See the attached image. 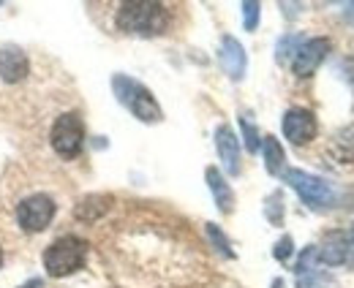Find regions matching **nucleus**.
<instances>
[{
  "instance_id": "9",
  "label": "nucleus",
  "mask_w": 354,
  "mask_h": 288,
  "mask_svg": "<svg viewBox=\"0 0 354 288\" xmlns=\"http://www.w3.org/2000/svg\"><path fill=\"white\" fill-rule=\"evenodd\" d=\"M28 74H30L28 55L19 46H14V44L0 46V79L8 84H17L22 82V79H28Z\"/></svg>"
},
{
  "instance_id": "24",
  "label": "nucleus",
  "mask_w": 354,
  "mask_h": 288,
  "mask_svg": "<svg viewBox=\"0 0 354 288\" xmlns=\"http://www.w3.org/2000/svg\"><path fill=\"white\" fill-rule=\"evenodd\" d=\"M292 253H295V242H292V237H281V240L275 242V247H272V256H275L278 261H286Z\"/></svg>"
},
{
  "instance_id": "21",
  "label": "nucleus",
  "mask_w": 354,
  "mask_h": 288,
  "mask_svg": "<svg viewBox=\"0 0 354 288\" xmlns=\"http://www.w3.org/2000/svg\"><path fill=\"white\" fill-rule=\"evenodd\" d=\"M265 215H267V220L275 223V226L283 220V196H281V191H275L272 196H267Z\"/></svg>"
},
{
  "instance_id": "22",
  "label": "nucleus",
  "mask_w": 354,
  "mask_h": 288,
  "mask_svg": "<svg viewBox=\"0 0 354 288\" xmlns=\"http://www.w3.org/2000/svg\"><path fill=\"white\" fill-rule=\"evenodd\" d=\"M259 17H262V6L259 3H243V25H245V30H257Z\"/></svg>"
},
{
  "instance_id": "20",
  "label": "nucleus",
  "mask_w": 354,
  "mask_h": 288,
  "mask_svg": "<svg viewBox=\"0 0 354 288\" xmlns=\"http://www.w3.org/2000/svg\"><path fill=\"white\" fill-rule=\"evenodd\" d=\"M300 44H303L300 36H283V39L278 41V49H275L278 63H292V57H295V52H297Z\"/></svg>"
},
{
  "instance_id": "25",
  "label": "nucleus",
  "mask_w": 354,
  "mask_h": 288,
  "mask_svg": "<svg viewBox=\"0 0 354 288\" xmlns=\"http://www.w3.org/2000/svg\"><path fill=\"white\" fill-rule=\"evenodd\" d=\"M346 245H349V253H346V264L354 267V226L349 229V234H346Z\"/></svg>"
},
{
  "instance_id": "11",
  "label": "nucleus",
  "mask_w": 354,
  "mask_h": 288,
  "mask_svg": "<svg viewBox=\"0 0 354 288\" xmlns=\"http://www.w3.org/2000/svg\"><path fill=\"white\" fill-rule=\"evenodd\" d=\"M216 150H218V158H221L223 169L232 177H237L240 174V139L234 136V131L226 123L216 128Z\"/></svg>"
},
{
  "instance_id": "7",
  "label": "nucleus",
  "mask_w": 354,
  "mask_h": 288,
  "mask_svg": "<svg viewBox=\"0 0 354 288\" xmlns=\"http://www.w3.org/2000/svg\"><path fill=\"white\" fill-rule=\"evenodd\" d=\"M330 49H333V41L324 39V36L306 39V41L297 46L295 57H292V71H295V77H300V79L313 77L316 68H319V66L324 63V57L330 55Z\"/></svg>"
},
{
  "instance_id": "15",
  "label": "nucleus",
  "mask_w": 354,
  "mask_h": 288,
  "mask_svg": "<svg viewBox=\"0 0 354 288\" xmlns=\"http://www.w3.org/2000/svg\"><path fill=\"white\" fill-rule=\"evenodd\" d=\"M262 153H265V169L272 177H278L283 171V164H286V155H283L281 142L275 136H265L262 139Z\"/></svg>"
},
{
  "instance_id": "17",
  "label": "nucleus",
  "mask_w": 354,
  "mask_h": 288,
  "mask_svg": "<svg viewBox=\"0 0 354 288\" xmlns=\"http://www.w3.org/2000/svg\"><path fill=\"white\" fill-rule=\"evenodd\" d=\"M297 286L300 288H338V283H335L333 275H327V272H316V269H313V272L300 275Z\"/></svg>"
},
{
  "instance_id": "28",
  "label": "nucleus",
  "mask_w": 354,
  "mask_h": 288,
  "mask_svg": "<svg viewBox=\"0 0 354 288\" xmlns=\"http://www.w3.org/2000/svg\"><path fill=\"white\" fill-rule=\"evenodd\" d=\"M272 288H283V280H275V283H272Z\"/></svg>"
},
{
  "instance_id": "6",
  "label": "nucleus",
  "mask_w": 354,
  "mask_h": 288,
  "mask_svg": "<svg viewBox=\"0 0 354 288\" xmlns=\"http://www.w3.org/2000/svg\"><path fill=\"white\" fill-rule=\"evenodd\" d=\"M55 212H57V204H55L52 196L33 193V196H28L17 204V223L25 234H39V231L49 229Z\"/></svg>"
},
{
  "instance_id": "23",
  "label": "nucleus",
  "mask_w": 354,
  "mask_h": 288,
  "mask_svg": "<svg viewBox=\"0 0 354 288\" xmlns=\"http://www.w3.org/2000/svg\"><path fill=\"white\" fill-rule=\"evenodd\" d=\"M313 264H319V258H316V245L306 247V250H303V256L297 258V275L313 272Z\"/></svg>"
},
{
  "instance_id": "4",
  "label": "nucleus",
  "mask_w": 354,
  "mask_h": 288,
  "mask_svg": "<svg viewBox=\"0 0 354 288\" xmlns=\"http://www.w3.org/2000/svg\"><path fill=\"white\" fill-rule=\"evenodd\" d=\"M283 182L310 207V209H327L335 204V188L333 182H327L324 177H316L303 169H286L283 171Z\"/></svg>"
},
{
  "instance_id": "8",
  "label": "nucleus",
  "mask_w": 354,
  "mask_h": 288,
  "mask_svg": "<svg viewBox=\"0 0 354 288\" xmlns=\"http://www.w3.org/2000/svg\"><path fill=\"white\" fill-rule=\"evenodd\" d=\"M316 133H319V123H316V115L310 109H303V106L286 109V115H283V136L289 139V144L306 147L316 139Z\"/></svg>"
},
{
  "instance_id": "27",
  "label": "nucleus",
  "mask_w": 354,
  "mask_h": 288,
  "mask_svg": "<svg viewBox=\"0 0 354 288\" xmlns=\"http://www.w3.org/2000/svg\"><path fill=\"white\" fill-rule=\"evenodd\" d=\"M22 288H41V280H30V283H25Z\"/></svg>"
},
{
  "instance_id": "3",
  "label": "nucleus",
  "mask_w": 354,
  "mask_h": 288,
  "mask_svg": "<svg viewBox=\"0 0 354 288\" xmlns=\"http://www.w3.org/2000/svg\"><path fill=\"white\" fill-rule=\"evenodd\" d=\"M88 261V242L77 234L57 237L44 250V269L49 278H68L80 272Z\"/></svg>"
},
{
  "instance_id": "19",
  "label": "nucleus",
  "mask_w": 354,
  "mask_h": 288,
  "mask_svg": "<svg viewBox=\"0 0 354 288\" xmlns=\"http://www.w3.org/2000/svg\"><path fill=\"white\" fill-rule=\"evenodd\" d=\"M240 128H243V139H245V147H248V153H259V147H262L259 131H257V125L248 120V115H245V112L240 115Z\"/></svg>"
},
{
  "instance_id": "14",
  "label": "nucleus",
  "mask_w": 354,
  "mask_h": 288,
  "mask_svg": "<svg viewBox=\"0 0 354 288\" xmlns=\"http://www.w3.org/2000/svg\"><path fill=\"white\" fill-rule=\"evenodd\" d=\"M330 155L338 164H354V125H346V128H341V131L333 133Z\"/></svg>"
},
{
  "instance_id": "13",
  "label": "nucleus",
  "mask_w": 354,
  "mask_h": 288,
  "mask_svg": "<svg viewBox=\"0 0 354 288\" xmlns=\"http://www.w3.org/2000/svg\"><path fill=\"white\" fill-rule=\"evenodd\" d=\"M205 180H207V188H210V193H213V199H216V207L221 209L223 215H229V212L234 209V193H232L226 177H223L216 166H207V169H205Z\"/></svg>"
},
{
  "instance_id": "1",
  "label": "nucleus",
  "mask_w": 354,
  "mask_h": 288,
  "mask_svg": "<svg viewBox=\"0 0 354 288\" xmlns=\"http://www.w3.org/2000/svg\"><path fill=\"white\" fill-rule=\"evenodd\" d=\"M169 25V11L156 0H129L118 8V30L129 36H161Z\"/></svg>"
},
{
  "instance_id": "29",
  "label": "nucleus",
  "mask_w": 354,
  "mask_h": 288,
  "mask_svg": "<svg viewBox=\"0 0 354 288\" xmlns=\"http://www.w3.org/2000/svg\"><path fill=\"white\" fill-rule=\"evenodd\" d=\"M0 267H3V247H0Z\"/></svg>"
},
{
  "instance_id": "5",
  "label": "nucleus",
  "mask_w": 354,
  "mask_h": 288,
  "mask_svg": "<svg viewBox=\"0 0 354 288\" xmlns=\"http://www.w3.org/2000/svg\"><path fill=\"white\" fill-rule=\"evenodd\" d=\"M49 142H52V150H55L60 158H66V161L77 158L80 150H82V142H85L82 117H80L77 112L60 115V117L55 120V125H52V131H49Z\"/></svg>"
},
{
  "instance_id": "2",
  "label": "nucleus",
  "mask_w": 354,
  "mask_h": 288,
  "mask_svg": "<svg viewBox=\"0 0 354 288\" xmlns=\"http://www.w3.org/2000/svg\"><path fill=\"white\" fill-rule=\"evenodd\" d=\"M112 90H115V98L131 112L136 120H142V123H161L164 120V112H161L156 95L142 82H136L126 74H115L112 77Z\"/></svg>"
},
{
  "instance_id": "16",
  "label": "nucleus",
  "mask_w": 354,
  "mask_h": 288,
  "mask_svg": "<svg viewBox=\"0 0 354 288\" xmlns=\"http://www.w3.org/2000/svg\"><path fill=\"white\" fill-rule=\"evenodd\" d=\"M109 196H88V199H82L77 209H74V215L80 218V220H95V218H101L106 209H109Z\"/></svg>"
},
{
  "instance_id": "18",
  "label": "nucleus",
  "mask_w": 354,
  "mask_h": 288,
  "mask_svg": "<svg viewBox=\"0 0 354 288\" xmlns=\"http://www.w3.org/2000/svg\"><path fill=\"white\" fill-rule=\"evenodd\" d=\"M205 234H207V240H210L213 245L218 247V253H221V256H226V258H234V250H232V245H229L226 234L221 231V226L207 223V226H205Z\"/></svg>"
},
{
  "instance_id": "26",
  "label": "nucleus",
  "mask_w": 354,
  "mask_h": 288,
  "mask_svg": "<svg viewBox=\"0 0 354 288\" xmlns=\"http://www.w3.org/2000/svg\"><path fill=\"white\" fill-rule=\"evenodd\" d=\"M346 19H352V22H354V3H349V6H346Z\"/></svg>"
},
{
  "instance_id": "10",
  "label": "nucleus",
  "mask_w": 354,
  "mask_h": 288,
  "mask_svg": "<svg viewBox=\"0 0 354 288\" xmlns=\"http://www.w3.org/2000/svg\"><path fill=\"white\" fill-rule=\"evenodd\" d=\"M218 60H221L223 74L234 82H240L245 77V68H248V55L243 49V44L237 41L234 36H223L221 49H218Z\"/></svg>"
},
{
  "instance_id": "12",
  "label": "nucleus",
  "mask_w": 354,
  "mask_h": 288,
  "mask_svg": "<svg viewBox=\"0 0 354 288\" xmlns=\"http://www.w3.org/2000/svg\"><path fill=\"white\" fill-rule=\"evenodd\" d=\"M346 253H349L346 231H327L324 240H322V245L316 247L319 264H327V267H341V264H346Z\"/></svg>"
}]
</instances>
